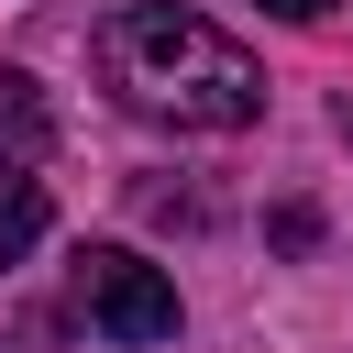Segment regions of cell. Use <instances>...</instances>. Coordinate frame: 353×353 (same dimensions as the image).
<instances>
[{
  "mask_svg": "<svg viewBox=\"0 0 353 353\" xmlns=\"http://www.w3.org/2000/svg\"><path fill=\"white\" fill-rule=\"evenodd\" d=\"M265 11H287V22H320V11H331V0H265Z\"/></svg>",
  "mask_w": 353,
  "mask_h": 353,
  "instance_id": "5b68a950",
  "label": "cell"
},
{
  "mask_svg": "<svg viewBox=\"0 0 353 353\" xmlns=\"http://www.w3.org/2000/svg\"><path fill=\"white\" fill-rule=\"evenodd\" d=\"M44 243V176H22V165H0V276L22 265Z\"/></svg>",
  "mask_w": 353,
  "mask_h": 353,
  "instance_id": "277c9868",
  "label": "cell"
},
{
  "mask_svg": "<svg viewBox=\"0 0 353 353\" xmlns=\"http://www.w3.org/2000/svg\"><path fill=\"white\" fill-rule=\"evenodd\" d=\"M33 154H55V110H44L33 77L0 66V165H33Z\"/></svg>",
  "mask_w": 353,
  "mask_h": 353,
  "instance_id": "3957f363",
  "label": "cell"
},
{
  "mask_svg": "<svg viewBox=\"0 0 353 353\" xmlns=\"http://www.w3.org/2000/svg\"><path fill=\"white\" fill-rule=\"evenodd\" d=\"M66 298H77L88 331H110V342H176V276L143 265L132 243H77Z\"/></svg>",
  "mask_w": 353,
  "mask_h": 353,
  "instance_id": "7a4b0ae2",
  "label": "cell"
},
{
  "mask_svg": "<svg viewBox=\"0 0 353 353\" xmlns=\"http://www.w3.org/2000/svg\"><path fill=\"white\" fill-rule=\"evenodd\" d=\"M99 88L143 121H176V132H243L265 110V66L176 0H132L99 22Z\"/></svg>",
  "mask_w": 353,
  "mask_h": 353,
  "instance_id": "6da1fadb",
  "label": "cell"
}]
</instances>
